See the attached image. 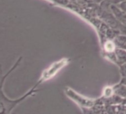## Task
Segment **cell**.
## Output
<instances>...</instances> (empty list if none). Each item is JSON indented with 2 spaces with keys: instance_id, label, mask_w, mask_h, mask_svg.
Masks as SVG:
<instances>
[{
  "instance_id": "1",
  "label": "cell",
  "mask_w": 126,
  "mask_h": 114,
  "mask_svg": "<svg viewBox=\"0 0 126 114\" xmlns=\"http://www.w3.org/2000/svg\"><path fill=\"white\" fill-rule=\"evenodd\" d=\"M65 94L74 101H75L77 104L81 106L82 107L85 108H91L92 107L94 104L95 101L91 99H88L87 97L82 96V95L77 93L74 90L69 87L65 88Z\"/></svg>"
},
{
  "instance_id": "2",
  "label": "cell",
  "mask_w": 126,
  "mask_h": 114,
  "mask_svg": "<svg viewBox=\"0 0 126 114\" xmlns=\"http://www.w3.org/2000/svg\"><path fill=\"white\" fill-rule=\"evenodd\" d=\"M69 62V59H62L57 62H55L49 68H47L42 75V80H47L48 79H50L53 76L58 73L59 70H61L63 67H65L68 63Z\"/></svg>"
},
{
  "instance_id": "3",
  "label": "cell",
  "mask_w": 126,
  "mask_h": 114,
  "mask_svg": "<svg viewBox=\"0 0 126 114\" xmlns=\"http://www.w3.org/2000/svg\"><path fill=\"white\" fill-rule=\"evenodd\" d=\"M109 10L121 24L126 25V13L124 11H122L116 4H110L109 5Z\"/></svg>"
},
{
  "instance_id": "4",
  "label": "cell",
  "mask_w": 126,
  "mask_h": 114,
  "mask_svg": "<svg viewBox=\"0 0 126 114\" xmlns=\"http://www.w3.org/2000/svg\"><path fill=\"white\" fill-rule=\"evenodd\" d=\"M114 52L116 59V64L119 66L126 63V50L116 47Z\"/></svg>"
},
{
  "instance_id": "5",
  "label": "cell",
  "mask_w": 126,
  "mask_h": 114,
  "mask_svg": "<svg viewBox=\"0 0 126 114\" xmlns=\"http://www.w3.org/2000/svg\"><path fill=\"white\" fill-rule=\"evenodd\" d=\"M113 42L116 47L126 50V34L120 33L113 39Z\"/></svg>"
},
{
  "instance_id": "6",
  "label": "cell",
  "mask_w": 126,
  "mask_h": 114,
  "mask_svg": "<svg viewBox=\"0 0 126 114\" xmlns=\"http://www.w3.org/2000/svg\"><path fill=\"white\" fill-rule=\"evenodd\" d=\"M50 1L59 5H68L70 0H50Z\"/></svg>"
},
{
  "instance_id": "7",
  "label": "cell",
  "mask_w": 126,
  "mask_h": 114,
  "mask_svg": "<svg viewBox=\"0 0 126 114\" xmlns=\"http://www.w3.org/2000/svg\"><path fill=\"white\" fill-rule=\"evenodd\" d=\"M119 72L122 78H126V63L119 66Z\"/></svg>"
},
{
  "instance_id": "8",
  "label": "cell",
  "mask_w": 126,
  "mask_h": 114,
  "mask_svg": "<svg viewBox=\"0 0 126 114\" xmlns=\"http://www.w3.org/2000/svg\"><path fill=\"white\" fill-rule=\"evenodd\" d=\"M122 11H124L126 13V0H123V1L119 2L118 4H116Z\"/></svg>"
},
{
  "instance_id": "9",
  "label": "cell",
  "mask_w": 126,
  "mask_h": 114,
  "mask_svg": "<svg viewBox=\"0 0 126 114\" xmlns=\"http://www.w3.org/2000/svg\"><path fill=\"white\" fill-rule=\"evenodd\" d=\"M105 1H107V0H90L89 2L91 4H94V5H100Z\"/></svg>"
},
{
  "instance_id": "10",
  "label": "cell",
  "mask_w": 126,
  "mask_h": 114,
  "mask_svg": "<svg viewBox=\"0 0 126 114\" xmlns=\"http://www.w3.org/2000/svg\"><path fill=\"white\" fill-rule=\"evenodd\" d=\"M90 0H70V2H74V3H83V2H89Z\"/></svg>"
},
{
  "instance_id": "11",
  "label": "cell",
  "mask_w": 126,
  "mask_h": 114,
  "mask_svg": "<svg viewBox=\"0 0 126 114\" xmlns=\"http://www.w3.org/2000/svg\"><path fill=\"white\" fill-rule=\"evenodd\" d=\"M82 110H83V113L84 114H93L90 110L89 108H85V107H82Z\"/></svg>"
}]
</instances>
